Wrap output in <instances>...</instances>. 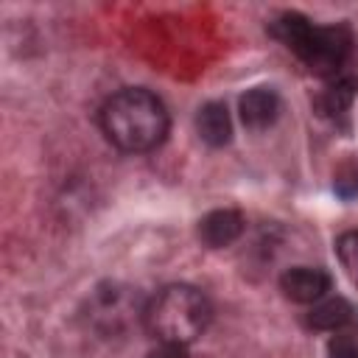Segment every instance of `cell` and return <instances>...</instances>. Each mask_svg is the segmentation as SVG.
I'll return each instance as SVG.
<instances>
[{"instance_id":"52a82bcc","label":"cell","mask_w":358,"mask_h":358,"mask_svg":"<svg viewBox=\"0 0 358 358\" xmlns=\"http://www.w3.org/2000/svg\"><path fill=\"white\" fill-rule=\"evenodd\" d=\"M196 129H199V137L207 143V145H227L229 137H232V123H229V112L224 103L218 101H210L199 109L196 115Z\"/></svg>"},{"instance_id":"4fadbf2b","label":"cell","mask_w":358,"mask_h":358,"mask_svg":"<svg viewBox=\"0 0 358 358\" xmlns=\"http://www.w3.org/2000/svg\"><path fill=\"white\" fill-rule=\"evenodd\" d=\"M148 358H187V350H185V344H165V341H159V347L151 350Z\"/></svg>"},{"instance_id":"7c38bea8","label":"cell","mask_w":358,"mask_h":358,"mask_svg":"<svg viewBox=\"0 0 358 358\" xmlns=\"http://www.w3.org/2000/svg\"><path fill=\"white\" fill-rule=\"evenodd\" d=\"M327 350H330V358H358V344L350 336H336Z\"/></svg>"},{"instance_id":"5b68a950","label":"cell","mask_w":358,"mask_h":358,"mask_svg":"<svg viewBox=\"0 0 358 358\" xmlns=\"http://www.w3.org/2000/svg\"><path fill=\"white\" fill-rule=\"evenodd\" d=\"M243 232V215L238 210H213L199 221V238L210 249H224Z\"/></svg>"},{"instance_id":"9c48e42d","label":"cell","mask_w":358,"mask_h":358,"mask_svg":"<svg viewBox=\"0 0 358 358\" xmlns=\"http://www.w3.org/2000/svg\"><path fill=\"white\" fill-rule=\"evenodd\" d=\"M350 319H352V308H350V302L341 299V296L324 299V302L313 305V310L308 313V324L316 327V330H338V327H344Z\"/></svg>"},{"instance_id":"8992f818","label":"cell","mask_w":358,"mask_h":358,"mask_svg":"<svg viewBox=\"0 0 358 358\" xmlns=\"http://www.w3.org/2000/svg\"><path fill=\"white\" fill-rule=\"evenodd\" d=\"M238 109H241V120L249 126V129H266L277 120L280 115V98L274 90L268 87H255L249 90L246 95H241L238 101Z\"/></svg>"},{"instance_id":"3957f363","label":"cell","mask_w":358,"mask_h":358,"mask_svg":"<svg viewBox=\"0 0 358 358\" xmlns=\"http://www.w3.org/2000/svg\"><path fill=\"white\" fill-rule=\"evenodd\" d=\"M210 302L193 285H168L145 308V327L165 344H190L210 322Z\"/></svg>"},{"instance_id":"8fae6325","label":"cell","mask_w":358,"mask_h":358,"mask_svg":"<svg viewBox=\"0 0 358 358\" xmlns=\"http://www.w3.org/2000/svg\"><path fill=\"white\" fill-rule=\"evenodd\" d=\"M336 252H338V260H341L347 277L358 285V232L355 229L344 232L338 238V243H336Z\"/></svg>"},{"instance_id":"277c9868","label":"cell","mask_w":358,"mask_h":358,"mask_svg":"<svg viewBox=\"0 0 358 358\" xmlns=\"http://www.w3.org/2000/svg\"><path fill=\"white\" fill-rule=\"evenodd\" d=\"M280 288L291 302H316L327 294L330 288V277L322 268H308V266H296L288 268L280 277Z\"/></svg>"},{"instance_id":"ba28073f","label":"cell","mask_w":358,"mask_h":358,"mask_svg":"<svg viewBox=\"0 0 358 358\" xmlns=\"http://www.w3.org/2000/svg\"><path fill=\"white\" fill-rule=\"evenodd\" d=\"M355 90H358V76L355 73H341V76L330 78L327 87L322 90L319 101H316L322 115H341L352 103Z\"/></svg>"},{"instance_id":"7a4b0ae2","label":"cell","mask_w":358,"mask_h":358,"mask_svg":"<svg viewBox=\"0 0 358 358\" xmlns=\"http://www.w3.org/2000/svg\"><path fill=\"white\" fill-rule=\"evenodd\" d=\"M271 31L308 64L310 73L324 78L350 73L347 67L355 53V39L347 25H313L302 14H282Z\"/></svg>"},{"instance_id":"6da1fadb","label":"cell","mask_w":358,"mask_h":358,"mask_svg":"<svg viewBox=\"0 0 358 358\" xmlns=\"http://www.w3.org/2000/svg\"><path fill=\"white\" fill-rule=\"evenodd\" d=\"M101 129L112 145L129 154L157 148L168 134V112L162 101L143 90L129 87L115 92L101 109Z\"/></svg>"},{"instance_id":"30bf717a","label":"cell","mask_w":358,"mask_h":358,"mask_svg":"<svg viewBox=\"0 0 358 358\" xmlns=\"http://www.w3.org/2000/svg\"><path fill=\"white\" fill-rule=\"evenodd\" d=\"M333 187H336V193H338L341 199L358 196V154L347 157V159L336 168V173H333Z\"/></svg>"}]
</instances>
